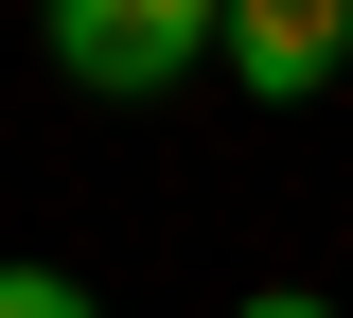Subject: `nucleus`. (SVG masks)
<instances>
[{
    "instance_id": "20e7f679",
    "label": "nucleus",
    "mask_w": 353,
    "mask_h": 318,
    "mask_svg": "<svg viewBox=\"0 0 353 318\" xmlns=\"http://www.w3.org/2000/svg\"><path fill=\"white\" fill-rule=\"evenodd\" d=\"M230 318H336V301H318V283H265V301H230Z\"/></svg>"
},
{
    "instance_id": "f257e3e1",
    "label": "nucleus",
    "mask_w": 353,
    "mask_h": 318,
    "mask_svg": "<svg viewBox=\"0 0 353 318\" xmlns=\"http://www.w3.org/2000/svg\"><path fill=\"white\" fill-rule=\"evenodd\" d=\"M212 36H230V0H36V53L71 71V89H106V106L212 71Z\"/></svg>"
},
{
    "instance_id": "f03ea898",
    "label": "nucleus",
    "mask_w": 353,
    "mask_h": 318,
    "mask_svg": "<svg viewBox=\"0 0 353 318\" xmlns=\"http://www.w3.org/2000/svg\"><path fill=\"white\" fill-rule=\"evenodd\" d=\"M212 71H230L248 106H318V89L353 71V0H230Z\"/></svg>"
},
{
    "instance_id": "7ed1b4c3",
    "label": "nucleus",
    "mask_w": 353,
    "mask_h": 318,
    "mask_svg": "<svg viewBox=\"0 0 353 318\" xmlns=\"http://www.w3.org/2000/svg\"><path fill=\"white\" fill-rule=\"evenodd\" d=\"M0 318H106V301H88L71 266H0Z\"/></svg>"
}]
</instances>
